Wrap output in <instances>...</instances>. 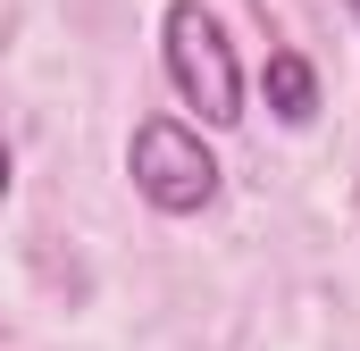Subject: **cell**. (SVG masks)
Here are the masks:
<instances>
[{
  "label": "cell",
  "mask_w": 360,
  "mask_h": 351,
  "mask_svg": "<svg viewBox=\"0 0 360 351\" xmlns=\"http://www.w3.org/2000/svg\"><path fill=\"white\" fill-rule=\"evenodd\" d=\"M126 168H134V192L151 209H168V218H193V209L218 201V159H210V143L193 126H176V117H143L134 143H126Z\"/></svg>",
  "instance_id": "2"
},
{
  "label": "cell",
  "mask_w": 360,
  "mask_h": 351,
  "mask_svg": "<svg viewBox=\"0 0 360 351\" xmlns=\"http://www.w3.org/2000/svg\"><path fill=\"white\" fill-rule=\"evenodd\" d=\"M160 34H168V84L184 92V109H201V126H235L243 117V67H235L226 25L201 0H176Z\"/></svg>",
  "instance_id": "1"
},
{
  "label": "cell",
  "mask_w": 360,
  "mask_h": 351,
  "mask_svg": "<svg viewBox=\"0 0 360 351\" xmlns=\"http://www.w3.org/2000/svg\"><path fill=\"white\" fill-rule=\"evenodd\" d=\"M0 201H8V143H0Z\"/></svg>",
  "instance_id": "4"
},
{
  "label": "cell",
  "mask_w": 360,
  "mask_h": 351,
  "mask_svg": "<svg viewBox=\"0 0 360 351\" xmlns=\"http://www.w3.org/2000/svg\"><path fill=\"white\" fill-rule=\"evenodd\" d=\"M260 84H269V109L285 126H310V117H319V76H310L302 51H269V76H260Z\"/></svg>",
  "instance_id": "3"
},
{
  "label": "cell",
  "mask_w": 360,
  "mask_h": 351,
  "mask_svg": "<svg viewBox=\"0 0 360 351\" xmlns=\"http://www.w3.org/2000/svg\"><path fill=\"white\" fill-rule=\"evenodd\" d=\"M344 8H352V17H360V0H344Z\"/></svg>",
  "instance_id": "5"
}]
</instances>
